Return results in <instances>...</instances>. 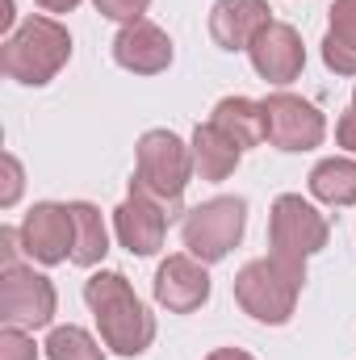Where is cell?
<instances>
[{
	"instance_id": "19",
	"label": "cell",
	"mask_w": 356,
	"mask_h": 360,
	"mask_svg": "<svg viewBox=\"0 0 356 360\" xmlns=\"http://www.w3.org/2000/svg\"><path fill=\"white\" fill-rule=\"evenodd\" d=\"M72 205V226H76V243H72V264L96 269L109 256V226L101 218V210L92 201H68Z\"/></svg>"
},
{
	"instance_id": "13",
	"label": "cell",
	"mask_w": 356,
	"mask_h": 360,
	"mask_svg": "<svg viewBox=\"0 0 356 360\" xmlns=\"http://www.w3.org/2000/svg\"><path fill=\"white\" fill-rule=\"evenodd\" d=\"M248 59H252V68H256V76H260L265 84L285 89V84H293V80L302 76V68H306L302 34H298L293 25H285V21H272L265 34L252 42Z\"/></svg>"
},
{
	"instance_id": "22",
	"label": "cell",
	"mask_w": 356,
	"mask_h": 360,
	"mask_svg": "<svg viewBox=\"0 0 356 360\" xmlns=\"http://www.w3.org/2000/svg\"><path fill=\"white\" fill-rule=\"evenodd\" d=\"M0 168H4V188H0V205H4V210H13V205L21 201V188H25V172H21V160H17L13 151H4V155H0Z\"/></svg>"
},
{
	"instance_id": "2",
	"label": "cell",
	"mask_w": 356,
	"mask_h": 360,
	"mask_svg": "<svg viewBox=\"0 0 356 360\" xmlns=\"http://www.w3.org/2000/svg\"><path fill=\"white\" fill-rule=\"evenodd\" d=\"M72 59V34L63 21L34 13L25 17L0 46V72L25 89H42L51 84Z\"/></svg>"
},
{
	"instance_id": "17",
	"label": "cell",
	"mask_w": 356,
	"mask_h": 360,
	"mask_svg": "<svg viewBox=\"0 0 356 360\" xmlns=\"http://www.w3.org/2000/svg\"><path fill=\"white\" fill-rule=\"evenodd\" d=\"M210 122H214L227 139H235V147H239V151L268 143V134H265V105H260V101H252V96H222V101L214 105Z\"/></svg>"
},
{
	"instance_id": "6",
	"label": "cell",
	"mask_w": 356,
	"mask_h": 360,
	"mask_svg": "<svg viewBox=\"0 0 356 360\" xmlns=\"http://www.w3.org/2000/svg\"><path fill=\"white\" fill-rule=\"evenodd\" d=\"M331 239V222L327 214H319L314 201H306L302 193H281L268 210V248L285 260H310L327 248Z\"/></svg>"
},
{
	"instance_id": "23",
	"label": "cell",
	"mask_w": 356,
	"mask_h": 360,
	"mask_svg": "<svg viewBox=\"0 0 356 360\" xmlns=\"http://www.w3.org/2000/svg\"><path fill=\"white\" fill-rule=\"evenodd\" d=\"M92 4H96V13H101V17L122 21V25H130V21H139V17H147V8H151V0H92Z\"/></svg>"
},
{
	"instance_id": "12",
	"label": "cell",
	"mask_w": 356,
	"mask_h": 360,
	"mask_svg": "<svg viewBox=\"0 0 356 360\" xmlns=\"http://www.w3.org/2000/svg\"><path fill=\"white\" fill-rule=\"evenodd\" d=\"M168 222H172V214L143 193H130L113 210V235L130 256H155L168 239Z\"/></svg>"
},
{
	"instance_id": "28",
	"label": "cell",
	"mask_w": 356,
	"mask_h": 360,
	"mask_svg": "<svg viewBox=\"0 0 356 360\" xmlns=\"http://www.w3.org/2000/svg\"><path fill=\"white\" fill-rule=\"evenodd\" d=\"M348 109H352V113H356V89H352V105H348Z\"/></svg>"
},
{
	"instance_id": "20",
	"label": "cell",
	"mask_w": 356,
	"mask_h": 360,
	"mask_svg": "<svg viewBox=\"0 0 356 360\" xmlns=\"http://www.w3.org/2000/svg\"><path fill=\"white\" fill-rule=\"evenodd\" d=\"M46 360H105V348L92 340L84 327H51L46 335Z\"/></svg>"
},
{
	"instance_id": "14",
	"label": "cell",
	"mask_w": 356,
	"mask_h": 360,
	"mask_svg": "<svg viewBox=\"0 0 356 360\" xmlns=\"http://www.w3.org/2000/svg\"><path fill=\"white\" fill-rule=\"evenodd\" d=\"M272 25L268 0H218L210 8V38L222 51H252V42Z\"/></svg>"
},
{
	"instance_id": "27",
	"label": "cell",
	"mask_w": 356,
	"mask_h": 360,
	"mask_svg": "<svg viewBox=\"0 0 356 360\" xmlns=\"http://www.w3.org/2000/svg\"><path fill=\"white\" fill-rule=\"evenodd\" d=\"M0 30L13 34V0H0Z\"/></svg>"
},
{
	"instance_id": "21",
	"label": "cell",
	"mask_w": 356,
	"mask_h": 360,
	"mask_svg": "<svg viewBox=\"0 0 356 360\" xmlns=\"http://www.w3.org/2000/svg\"><path fill=\"white\" fill-rule=\"evenodd\" d=\"M0 360H38V344L25 327H4L0 331Z\"/></svg>"
},
{
	"instance_id": "25",
	"label": "cell",
	"mask_w": 356,
	"mask_h": 360,
	"mask_svg": "<svg viewBox=\"0 0 356 360\" xmlns=\"http://www.w3.org/2000/svg\"><path fill=\"white\" fill-rule=\"evenodd\" d=\"M42 13H72V8H80V0H34Z\"/></svg>"
},
{
	"instance_id": "8",
	"label": "cell",
	"mask_w": 356,
	"mask_h": 360,
	"mask_svg": "<svg viewBox=\"0 0 356 360\" xmlns=\"http://www.w3.org/2000/svg\"><path fill=\"white\" fill-rule=\"evenodd\" d=\"M260 105H265V134L276 151L298 155V151L323 147V139H327V117L319 113V105H310V101H302L298 92H285V89L268 92Z\"/></svg>"
},
{
	"instance_id": "11",
	"label": "cell",
	"mask_w": 356,
	"mask_h": 360,
	"mask_svg": "<svg viewBox=\"0 0 356 360\" xmlns=\"http://www.w3.org/2000/svg\"><path fill=\"white\" fill-rule=\"evenodd\" d=\"M210 264H201L197 256H189V252H177V256H168L160 269H155V281H151V293H155V302L168 310V314H193V310H201L205 302H210Z\"/></svg>"
},
{
	"instance_id": "4",
	"label": "cell",
	"mask_w": 356,
	"mask_h": 360,
	"mask_svg": "<svg viewBox=\"0 0 356 360\" xmlns=\"http://www.w3.org/2000/svg\"><path fill=\"white\" fill-rule=\"evenodd\" d=\"M189 180H193V151H189V143L180 134H172V130H147L139 139V147H134L130 193H143V197L160 201L177 218Z\"/></svg>"
},
{
	"instance_id": "18",
	"label": "cell",
	"mask_w": 356,
	"mask_h": 360,
	"mask_svg": "<svg viewBox=\"0 0 356 360\" xmlns=\"http://www.w3.org/2000/svg\"><path fill=\"white\" fill-rule=\"evenodd\" d=\"M306 188L314 201L331 205V210H348L356 205V155H331L319 160L306 176Z\"/></svg>"
},
{
	"instance_id": "1",
	"label": "cell",
	"mask_w": 356,
	"mask_h": 360,
	"mask_svg": "<svg viewBox=\"0 0 356 360\" xmlns=\"http://www.w3.org/2000/svg\"><path fill=\"white\" fill-rule=\"evenodd\" d=\"M84 302H89L101 344L117 356H143L155 344V314L143 306L134 285L113 269H101L84 281Z\"/></svg>"
},
{
	"instance_id": "7",
	"label": "cell",
	"mask_w": 356,
	"mask_h": 360,
	"mask_svg": "<svg viewBox=\"0 0 356 360\" xmlns=\"http://www.w3.org/2000/svg\"><path fill=\"white\" fill-rule=\"evenodd\" d=\"M59 293L46 272H34V264H0V323L42 331L55 323Z\"/></svg>"
},
{
	"instance_id": "10",
	"label": "cell",
	"mask_w": 356,
	"mask_h": 360,
	"mask_svg": "<svg viewBox=\"0 0 356 360\" xmlns=\"http://www.w3.org/2000/svg\"><path fill=\"white\" fill-rule=\"evenodd\" d=\"M172 59H177V51H172L168 30L147 17H139L113 34V63L130 76H160L172 68Z\"/></svg>"
},
{
	"instance_id": "3",
	"label": "cell",
	"mask_w": 356,
	"mask_h": 360,
	"mask_svg": "<svg viewBox=\"0 0 356 360\" xmlns=\"http://www.w3.org/2000/svg\"><path fill=\"white\" fill-rule=\"evenodd\" d=\"M306 285V264L302 260H285L276 252H268L260 260H248L235 276V302L248 319L265 323V327H285L298 310Z\"/></svg>"
},
{
	"instance_id": "16",
	"label": "cell",
	"mask_w": 356,
	"mask_h": 360,
	"mask_svg": "<svg viewBox=\"0 0 356 360\" xmlns=\"http://www.w3.org/2000/svg\"><path fill=\"white\" fill-rule=\"evenodd\" d=\"M323 63L336 76H356V0H336L327 8V34H323Z\"/></svg>"
},
{
	"instance_id": "24",
	"label": "cell",
	"mask_w": 356,
	"mask_h": 360,
	"mask_svg": "<svg viewBox=\"0 0 356 360\" xmlns=\"http://www.w3.org/2000/svg\"><path fill=\"white\" fill-rule=\"evenodd\" d=\"M336 143H340L348 155H356V113H352V109L336 122Z\"/></svg>"
},
{
	"instance_id": "15",
	"label": "cell",
	"mask_w": 356,
	"mask_h": 360,
	"mask_svg": "<svg viewBox=\"0 0 356 360\" xmlns=\"http://www.w3.org/2000/svg\"><path fill=\"white\" fill-rule=\"evenodd\" d=\"M189 151H193V176L210 180V184L235 176V168H239V160H243V151L235 147V139H227L214 122H201V126L193 130Z\"/></svg>"
},
{
	"instance_id": "5",
	"label": "cell",
	"mask_w": 356,
	"mask_h": 360,
	"mask_svg": "<svg viewBox=\"0 0 356 360\" xmlns=\"http://www.w3.org/2000/svg\"><path fill=\"white\" fill-rule=\"evenodd\" d=\"M243 231H248V201L243 197H210L184 214L180 243L201 264H218L239 248Z\"/></svg>"
},
{
	"instance_id": "26",
	"label": "cell",
	"mask_w": 356,
	"mask_h": 360,
	"mask_svg": "<svg viewBox=\"0 0 356 360\" xmlns=\"http://www.w3.org/2000/svg\"><path fill=\"white\" fill-rule=\"evenodd\" d=\"M205 360H256L252 352H243V348H214Z\"/></svg>"
},
{
	"instance_id": "9",
	"label": "cell",
	"mask_w": 356,
	"mask_h": 360,
	"mask_svg": "<svg viewBox=\"0 0 356 360\" xmlns=\"http://www.w3.org/2000/svg\"><path fill=\"white\" fill-rule=\"evenodd\" d=\"M21 248L34 264L55 269L63 260H72V243H76V226H72V205L59 201H38L25 218H21Z\"/></svg>"
}]
</instances>
